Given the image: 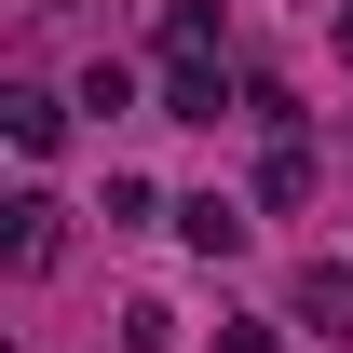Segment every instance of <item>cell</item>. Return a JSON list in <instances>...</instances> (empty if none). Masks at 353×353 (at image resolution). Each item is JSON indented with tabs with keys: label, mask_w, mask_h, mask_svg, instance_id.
<instances>
[{
	"label": "cell",
	"mask_w": 353,
	"mask_h": 353,
	"mask_svg": "<svg viewBox=\"0 0 353 353\" xmlns=\"http://www.w3.org/2000/svg\"><path fill=\"white\" fill-rule=\"evenodd\" d=\"M54 218H68L54 190H14V204H0V259H14V272H54V245H68Z\"/></svg>",
	"instance_id": "obj_1"
},
{
	"label": "cell",
	"mask_w": 353,
	"mask_h": 353,
	"mask_svg": "<svg viewBox=\"0 0 353 353\" xmlns=\"http://www.w3.org/2000/svg\"><path fill=\"white\" fill-rule=\"evenodd\" d=\"M245 204H231V190H190V204H176V245H190V259H245Z\"/></svg>",
	"instance_id": "obj_2"
},
{
	"label": "cell",
	"mask_w": 353,
	"mask_h": 353,
	"mask_svg": "<svg viewBox=\"0 0 353 353\" xmlns=\"http://www.w3.org/2000/svg\"><path fill=\"white\" fill-rule=\"evenodd\" d=\"M231 82H218V54H163V123H218Z\"/></svg>",
	"instance_id": "obj_3"
},
{
	"label": "cell",
	"mask_w": 353,
	"mask_h": 353,
	"mask_svg": "<svg viewBox=\"0 0 353 353\" xmlns=\"http://www.w3.org/2000/svg\"><path fill=\"white\" fill-rule=\"evenodd\" d=\"M285 312H299V326H326V340H353V272H340V259H312Z\"/></svg>",
	"instance_id": "obj_4"
},
{
	"label": "cell",
	"mask_w": 353,
	"mask_h": 353,
	"mask_svg": "<svg viewBox=\"0 0 353 353\" xmlns=\"http://www.w3.org/2000/svg\"><path fill=\"white\" fill-rule=\"evenodd\" d=\"M68 109H82V95H41V82H14V95H0L14 150H54V136H68Z\"/></svg>",
	"instance_id": "obj_5"
},
{
	"label": "cell",
	"mask_w": 353,
	"mask_h": 353,
	"mask_svg": "<svg viewBox=\"0 0 353 353\" xmlns=\"http://www.w3.org/2000/svg\"><path fill=\"white\" fill-rule=\"evenodd\" d=\"M259 204H312V150H299V136H272V163H259Z\"/></svg>",
	"instance_id": "obj_6"
},
{
	"label": "cell",
	"mask_w": 353,
	"mask_h": 353,
	"mask_svg": "<svg viewBox=\"0 0 353 353\" xmlns=\"http://www.w3.org/2000/svg\"><path fill=\"white\" fill-rule=\"evenodd\" d=\"M82 109H95V123H123V109H136V68H123V54H95V68H82Z\"/></svg>",
	"instance_id": "obj_7"
},
{
	"label": "cell",
	"mask_w": 353,
	"mask_h": 353,
	"mask_svg": "<svg viewBox=\"0 0 353 353\" xmlns=\"http://www.w3.org/2000/svg\"><path fill=\"white\" fill-rule=\"evenodd\" d=\"M218 353H272V326H218Z\"/></svg>",
	"instance_id": "obj_8"
},
{
	"label": "cell",
	"mask_w": 353,
	"mask_h": 353,
	"mask_svg": "<svg viewBox=\"0 0 353 353\" xmlns=\"http://www.w3.org/2000/svg\"><path fill=\"white\" fill-rule=\"evenodd\" d=\"M340 54H353V14H340Z\"/></svg>",
	"instance_id": "obj_9"
}]
</instances>
